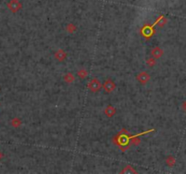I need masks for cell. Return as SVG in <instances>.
Wrapping results in <instances>:
<instances>
[{
  "label": "cell",
  "instance_id": "5b68a950",
  "mask_svg": "<svg viewBox=\"0 0 186 174\" xmlns=\"http://www.w3.org/2000/svg\"><path fill=\"white\" fill-rule=\"evenodd\" d=\"M8 8L12 12L15 13V12H17L21 8V4L19 3L18 0H11L10 3L8 4Z\"/></svg>",
  "mask_w": 186,
  "mask_h": 174
},
{
  "label": "cell",
  "instance_id": "4fadbf2b",
  "mask_svg": "<svg viewBox=\"0 0 186 174\" xmlns=\"http://www.w3.org/2000/svg\"><path fill=\"white\" fill-rule=\"evenodd\" d=\"M122 172H123V173H136V171L133 170V168L132 166L128 165V166H126L124 170L122 171Z\"/></svg>",
  "mask_w": 186,
  "mask_h": 174
},
{
  "label": "cell",
  "instance_id": "7a4b0ae2",
  "mask_svg": "<svg viewBox=\"0 0 186 174\" xmlns=\"http://www.w3.org/2000/svg\"><path fill=\"white\" fill-rule=\"evenodd\" d=\"M102 88L105 90V93L111 94V93H113V92L115 90L116 85H115V84L111 79H107V80H105V83L102 84Z\"/></svg>",
  "mask_w": 186,
  "mask_h": 174
},
{
  "label": "cell",
  "instance_id": "52a82bcc",
  "mask_svg": "<svg viewBox=\"0 0 186 174\" xmlns=\"http://www.w3.org/2000/svg\"><path fill=\"white\" fill-rule=\"evenodd\" d=\"M104 113H105V114L107 116V117L111 118V117H113L116 114V110H115V108L113 105H108L107 107H105Z\"/></svg>",
  "mask_w": 186,
  "mask_h": 174
},
{
  "label": "cell",
  "instance_id": "30bf717a",
  "mask_svg": "<svg viewBox=\"0 0 186 174\" xmlns=\"http://www.w3.org/2000/svg\"><path fill=\"white\" fill-rule=\"evenodd\" d=\"M76 73H77L78 77L81 78V79H85V78L87 77V75H88V72H87L84 68L79 69V70L76 72Z\"/></svg>",
  "mask_w": 186,
  "mask_h": 174
},
{
  "label": "cell",
  "instance_id": "8992f818",
  "mask_svg": "<svg viewBox=\"0 0 186 174\" xmlns=\"http://www.w3.org/2000/svg\"><path fill=\"white\" fill-rule=\"evenodd\" d=\"M67 57V54L64 50L63 49H58L56 51L55 53V58L58 61V62H63L64 61L65 59Z\"/></svg>",
  "mask_w": 186,
  "mask_h": 174
},
{
  "label": "cell",
  "instance_id": "9c48e42d",
  "mask_svg": "<svg viewBox=\"0 0 186 174\" xmlns=\"http://www.w3.org/2000/svg\"><path fill=\"white\" fill-rule=\"evenodd\" d=\"M63 79H64V81L66 84H73V83L75 81L74 75L73 73H66L64 75Z\"/></svg>",
  "mask_w": 186,
  "mask_h": 174
},
{
  "label": "cell",
  "instance_id": "ba28073f",
  "mask_svg": "<svg viewBox=\"0 0 186 174\" xmlns=\"http://www.w3.org/2000/svg\"><path fill=\"white\" fill-rule=\"evenodd\" d=\"M151 54H152L153 57L155 58V59H158V58H160L164 55V51H163L160 47L156 46V47H154V48L151 51Z\"/></svg>",
  "mask_w": 186,
  "mask_h": 174
},
{
  "label": "cell",
  "instance_id": "2e32d148",
  "mask_svg": "<svg viewBox=\"0 0 186 174\" xmlns=\"http://www.w3.org/2000/svg\"><path fill=\"white\" fill-rule=\"evenodd\" d=\"M2 158H3V153H2V152H0V160H1Z\"/></svg>",
  "mask_w": 186,
  "mask_h": 174
},
{
  "label": "cell",
  "instance_id": "7c38bea8",
  "mask_svg": "<svg viewBox=\"0 0 186 174\" xmlns=\"http://www.w3.org/2000/svg\"><path fill=\"white\" fill-rule=\"evenodd\" d=\"M21 124H22V121H21V120H20L19 118H17V117H15V118L11 121V125H12L14 128H18V127L21 126Z\"/></svg>",
  "mask_w": 186,
  "mask_h": 174
},
{
  "label": "cell",
  "instance_id": "5bb4252c",
  "mask_svg": "<svg viewBox=\"0 0 186 174\" xmlns=\"http://www.w3.org/2000/svg\"><path fill=\"white\" fill-rule=\"evenodd\" d=\"M155 63H156V61H155V58L153 57L149 58V59H147V61H146V64H147L148 66H151V67L154 66Z\"/></svg>",
  "mask_w": 186,
  "mask_h": 174
},
{
  "label": "cell",
  "instance_id": "6da1fadb",
  "mask_svg": "<svg viewBox=\"0 0 186 174\" xmlns=\"http://www.w3.org/2000/svg\"><path fill=\"white\" fill-rule=\"evenodd\" d=\"M87 88L92 93H98L102 89V84L97 78H93L87 84Z\"/></svg>",
  "mask_w": 186,
  "mask_h": 174
},
{
  "label": "cell",
  "instance_id": "277c9868",
  "mask_svg": "<svg viewBox=\"0 0 186 174\" xmlns=\"http://www.w3.org/2000/svg\"><path fill=\"white\" fill-rule=\"evenodd\" d=\"M154 33V30L153 29V27H149V26H145V27H143L142 30H141V34L143 37H145L146 39L152 37V36L153 35Z\"/></svg>",
  "mask_w": 186,
  "mask_h": 174
},
{
  "label": "cell",
  "instance_id": "8fae6325",
  "mask_svg": "<svg viewBox=\"0 0 186 174\" xmlns=\"http://www.w3.org/2000/svg\"><path fill=\"white\" fill-rule=\"evenodd\" d=\"M65 30H66V32L69 33V34H74V33L76 31V26H75L73 23H70V24H68V25L66 26Z\"/></svg>",
  "mask_w": 186,
  "mask_h": 174
},
{
  "label": "cell",
  "instance_id": "9a60e30c",
  "mask_svg": "<svg viewBox=\"0 0 186 174\" xmlns=\"http://www.w3.org/2000/svg\"><path fill=\"white\" fill-rule=\"evenodd\" d=\"M166 163H167L169 166H173L174 163V158H173V157H169V158L166 160Z\"/></svg>",
  "mask_w": 186,
  "mask_h": 174
},
{
  "label": "cell",
  "instance_id": "3957f363",
  "mask_svg": "<svg viewBox=\"0 0 186 174\" xmlns=\"http://www.w3.org/2000/svg\"><path fill=\"white\" fill-rule=\"evenodd\" d=\"M150 75L146 73V72H141V73H139L137 75H136V79H137V81L141 84H143V85H144V84H146L149 81H150Z\"/></svg>",
  "mask_w": 186,
  "mask_h": 174
}]
</instances>
